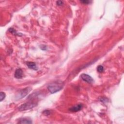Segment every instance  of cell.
Wrapping results in <instances>:
<instances>
[{
  "label": "cell",
  "mask_w": 124,
  "mask_h": 124,
  "mask_svg": "<svg viewBox=\"0 0 124 124\" xmlns=\"http://www.w3.org/2000/svg\"><path fill=\"white\" fill-rule=\"evenodd\" d=\"M32 90L31 87H26V88L20 90L15 96V99L17 100L21 99L26 97L28 93Z\"/></svg>",
  "instance_id": "obj_2"
},
{
  "label": "cell",
  "mask_w": 124,
  "mask_h": 124,
  "mask_svg": "<svg viewBox=\"0 0 124 124\" xmlns=\"http://www.w3.org/2000/svg\"><path fill=\"white\" fill-rule=\"evenodd\" d=\"M8 31L11 33V34H13L15 35H19V36H21V35H23V34H19V33H17L16 31L15 30H14V29L12 28H10L8 29Z\"/></svg>",
  "instance_id": "obj_9"
},
{
  "label": "cell",
  "mask_w": 124,
  "mask_h": 124,
  "mask_svg": "<svg viewBox=\"0 0 124 124\" xmlns=\"http://www.w3.org/2000/svg\"><path fill=\"white\" fill-rule=\"evenodd\" d=\"M97 70L99 73L103 72V71H104V68H103V67L102 66V65H98V66L97 68Z\"/></svg>",
  "instance_id": "obj_10"
},
{
  "label": "cell",
  "mask_w": 124,
  "mask_h": 124,
  "mask_svg": "<svg viewBox=\"0 0 124 124\" xmlns=\"http://www.w3.org/2000/svg\"><path fill=\"white\" fill-rule=\"evenodd\" d=\"M19 123L20 124H31L32 122L31 120L29 119L28 118H21L19 120Z\"/></svg>",
  "instance_id": "obj_8"
},
{
  "label": "cell",
  "mask_w": 124,
  "mask_h": 124,
  "mask_svg": "<svg viewBox=\"0 0 124 124\" xmlns=\"http://www.w3.org/2000/svg\"><path fill=\"white\" fill-rule=\"evenodd\" d=\"M63 2L62 1H57L56 2V4H57V5L58 6H61L63 4Z\"/></svg>",
  "instance_id": "obj_13"
},
{
  "label": "cell",
  "mask_w": 124,
  "mask_h": 124,
  "mask_svg": "<svg viewBox=\"0 0 124 124\" xmlns=\"http://www.w3.org/2000/svg\"><path fill=\"white\" fill-rule=\"evenodd\" d=\"M81 77L83 81L88 83L91 84L94 82V80L88 74L83 73L81 75Z\"/></svg>",
  "instance_id": "obj_4"
},
{
  "label": "cell",
  "mask_w": 124,
  "mask_h": 124,
  "mask_svg": "<svg viewBox=\"0 0 124 124\" xmlns=\"http://www.w3.org/2000/svg\"><path fill=\"white\" fill-rule=\"evenodd\" d=\"M26 64L28 66V67L32 69H33L34 70H38V68L36 66V64L34 62H27Z\"/></svg>",
  "instance_id": "obj_7"
},
{
  "label": "cell",
  "mask_w": 124,
  "mask_h": 124,
  "mask_svg": "<svg viewBox=\"0 0 124 124\" xmlns=\"http://www.w3.org/2000/svg\"><path fill=\"white\" fill-rule=\"evenodd\" d=\"M83 107V105L82 104H79L70 108L69 111L71 112H77L81 111Z\"/></svg>",
  "instance_id": "obj_5"
},
{
  "label": "cell",
  "mask_w": 124,
  "mask_h": 124,
  "mask_svg": "<svg viewBox=\"0 0 124 124\" xmlns=\"http://www.w3.org/2000/svg\"><path fill=\"white\" fill-rule=\"evenodd\" d=\"M16 79H21L23 77V71L20 68H18L17 69L15 73V75H14Z\"/></svg>",
  "instance_id": "obj_6"
},
{
  "label": "cell",
  "mask_w": 124,
  "mask_h": 124,
  "mask_svg": "<svg viewBox=\"0 0 124 124\" xmlns=\"http://www.w3.org/2000/svg\"><path fill=\"white\" fill-rule=\"evenodd\" d=\"M64 83L62 81H55L50 83L48 86V89L52 94H54L61 90L64 87Z\"/></svg>",
  "instance_id": "obj_1"
},
{
  "label": "cell",
  "mask_w": 124,
  "mask_h": 124,
  "mask_svg": "<svg viewBox=\"0 0 124 124\" xmlns=\"http://www.w3.org/2000/svg\"><path fill=\"white\" fill-rule=\"evenodd\" d=\"M6 95L4 93V92H1L0 93V101H2L4 99V98H5Z\"/></svg>",
  "instance_id": "obj_11"
},
{
  "label": "cell",
  "mask_w": 124,
  "mask_h": 124,
  "mask_svg": "<svg viewBox=\"0 0 124 124\" xmlns=\"http://www.w3.org/2000/svg\"><path fill=\"white\" fill-rule=\"evenodd\" d=\"M37 103L33 101H28L23 104H22L19 107V111H24L28 110H30L34 107Z\"/></svg>",
  "instance_id": "obj_3"
},
{
  "label": "cell",
  "mask_w": 124,
  "mask_h": 124,
  "mask_svg": "<svg viewBox=\"0 0 124 124\" xmlns=\"http://www.w3.org/2000/svg\"><path fill=\"white\" fill-rule=\"evenodd\" d=\"M81 2L84 4H88L92 3V1H88V0H83V1H81Z\"/></svg>",
  "instance_id": "obj_12"
}]
</instances>
